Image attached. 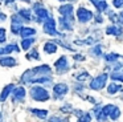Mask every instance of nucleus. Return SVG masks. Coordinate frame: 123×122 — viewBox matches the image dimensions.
<instances>
[{
	"mask_svg": "<svg viewBox=\"0 0 123 122\" xmlns=\"http://www.w3.org/2000/svg\"><path fill=\"white\" fill-rule=\"evenodd\" d=\"M31 95H32V98H35L36 101H40V102H44V101L49 100L48 90H45L44 88H40V86L32 88V90H31Z\"/></svg>",
	"mask_w": 123,
	"mask_h": 122,
	"instance_id": "f257e3e1",
	"label": "nucleus"
},
{
	"mask_svg": "<svg viewBox=\"0 0 123 122\" xmlns=\"http://www.w3.org/2000/svg\"><path fill=\"white\" fill-rule=\"evenodd\" d=\"M44 31H45V33L52 34V36H61L62 37V34L56 31V21L52 17H46V21L44 23Z\"/></svg>",
	"mask_w": 123,
	"mask_h": 122,
	"instance_id": "f03ea898",
	"label": "nucleus"
},
{
	"mask_svg": "<svg viewBox=\"0 0 123 122\" xmlns=\"http://www.w3.org/2000/svg\"><path fill=\"white\" fill-rule=\"evenodd\" d=\"M106 81H107V74L103 73V74H101V76L95 77V78L91 81L90 88H91V89H94V90H101L102 88L106 85Z\"/></svg>",
	"mask_w": 123,
	"mask_h": 122,
	"instance_id": "7ed1b4c3",
	"label": "nucleus"
},
{
	"mask_svg": "<svg viewBox=\"0 0 123 122\" xmlns=\"http://www.w3.org/2000/svg\"><path fill=\"white\" fill-rule=\"evenodd\" d=\"M102 111H103L105 115H106V117L109 115L111 119H117L118 117L120 115V110L115 105H106V106H103Z\"/></svg>",
	"mask_w": 123,
	"mask_h": 122,
	"instance_id": "20e7f679",
	"label": "nucleus"
},
{
	"mask_svg": "<svg viewBox=\"0 0 123 122\" xmlns=\"http://www.w3.org/2000/svg\"><path fill=\"white\" fill-rule=\"evenodd\" d=\"M77 17L81 23H86V21H89L93 17V13H91L90 11L85 9V8H80V9L77 11Z\"/></svg>",
	"mask_w": 123,
	"mask_h": 122,
	"instance_id": "39448f33",
	"label": "nucleus"
},
{
	"mask_svg": "<svg viewBox=\"0 0 123 122\" xmlns=\"http://www.w3.org/2000/svg\"><path fill=\"white\" fill-rule=\"evenodd\" d=\"M68 90H69V88H68V85H65V84H57V85H54V89H53L54 97L58 98V97H61V95L66 94Z\"/></svg>",
	"mask_w": 123,
	"mask_h": 122,
	"instance_id": "423d86ee",
	"label": "nucleus"
},
{
	"mask_svg": "<svg viewBox=\"0 0 123 122\" xmlns=\"http://www.w3.org/2000/svg\"><path fill=\"white\" fill-rule=\"evenodd\" d=\"M61 24H62V28H65V29H73V15L72 16H64V17H61Z\"/></svg>",
	"mask_w": 123,
	"mask_h": 122,
	"instance_id": "0eeeda50",
	"label": "nucleus"
},
{
	"mask_svg": "<svg viewBox=\"0 0 123 122\" xmlns=\"http://www.w3.org/2000/svg\"><path fill=\"white\" fill-rule=\"evenodd\" d=\"M54 66H56L58 70H68V60H66V57H60L58 60L54 62Z\"/></svg>",
	"mask_w": 123,
	"mask_h": 122,
	"instance_id": "6e6552de",
	"label": "nucleus"
},
{
	"mask_svg": "<svg viewBox=\"0 0 123 122\" xmlns=\"http://www.w3.org/2000/svg\"><path fill=\"white\" fill-rule=\"evenodd\" d=\"M0 65L1 66H13V65H16V60L13 57H1L0 58Z\"/></svg>",
	"mask_w": 123,
	"mask_h": 122,
	"instance_id": "1a4fd4ad",
	"label": "nucleus"
},
{
	"mask_svg": "<svg viewBox=\"0 0 123 122\" xmlns=\"http://www.w3.org/2000/svg\"><path fill=\"white\" fill-rule=\"evenodd\" d=\"M58 11H60V12H61L64 16H72V15H73V5H70V4L62 5V7H60Z\"/></svg>",
	"mask_w": 123,
	"mask_h": 122,
	"instance_id": "9d476101",
	"label": "nucleus"
},
{
	"mask_svg": "<svg viewBox=\"0 0 123 122\" xmlns=\"http://www.w3.org/2000/svg\"><path fill=\"white\" fill-rule=\"evenodd\" d=\"M13 85L12 84H9V85H7L6 88L3 89V92H1V94H0V101H6L7 100V97H8V94L11 93V90L13 89Z\"/></svg>",
	"mask_w": 123,
	"mask_h": 122,
	"instance_id": "9b49d317",
	"label": "nucleus"
},
{
	"mask_svg": "<svg viewBox=\"0 0 123 122\" xmlns=\"http://www.w3.org/2000/svg\"><path fill=\"white\" fill-rule=\"evenodd\" d=\"M90 1H91V3H94L95 8L99 11V12H102V11H106V8H107L106 1H102V0H90Z\"/></svg>",
	"mask_w": 123,
	"mask_h": 122,
	"instance_id": "f8f14e48",
	"label": "nucleus"
},
{
	"mask_svg": "<svg viewBox=\"0 0 123 122\" xmlns=\"http://www.w3.org/2000/svg\"><path fill=\"white\" fill-rule=\"evenodd\" d=\"M25 97V89L24 88H17L16 90H13V98L15 100H23Z\"/></svg>",
	"mask_w": 123,
	"mask_h": 122,
	"instance_id": "ddd939ff",
	"label": "nucleus"
},
{
	"mask_svg": "<svg viewBox=\"0 0 123 122\" xmlns=\"http://www.w3.org/2000/svg\"><path fill=\"white\" fill-rule=\"evenodd\" d=\"M20 33H21V36H23V39H25V37H29V36H32V34H35L36 33V31L33 28H21L20 29Z\"/></svg>",
	"mask_w": 123,
	"mask_h": 122,
	"instance_id": "4468645a",
	"label": "nucleus"
},
{
	"mask_svg": "<svg viewBox=\"0 0 123 122\" xmlns=\"http://www.w3.org/2000/svg\"><path fill=\"white\" fill-rule=\"evenodd\" d=\"M44 50H45L46 53H56L57 52V45L54 44V42H46V44L44 45Z\"/></svg>",
	"mask_w": 123,
	"mask_h": 122,
	"instance_id": "2eb2a0df",
	"label": "nucleus"
},
{
	"mask_svg": "<svg viewBox=\"0 0 123 122\" xmlns=\"http://www.w3.org/2000/svg\"><path fill=\"white\" fill-rule=\"evenodd\" d=\"M31 111L33 114H36L37 117H40V118H46L48 117V111L43 110V109H31Z\"/></svg>",
	"mask_w": 123,
	"mask_h": 122,
	"instance_id": "dca6fc26",
	"label": "nucleus"
},
{
	"mask_svg": "<svg viewBox=\"0 0 123 122\" xmlns=\"http://www.w3.org/2000/svg\"><path fill=\"white\" fill-rule=\"evenodd\" d=\"M122 90V86L120 85H117V84H110L109 88H107V92L110 93V94H115L117 92H120Z\"/></svg>",
	"mask_w": 123,
	"mask_h": 122,
	"instance_id": "f3484780",
	"label": "nucleus"
},
{
	"mask_svg": "<svg viewBox=\"0 0 123 122\" xmlns=\"http://www.w3.org/2000/svg\"><path fill=\"white\" fill-rule=\"evenodd\" d=\"M106 33L107 34H115V36H119L122 33V29L118 28V27H109L106 29Z\"/></svg>",
	"mask_w": 123,
	"mask_h": 122,
	"instance_id": "a211bd4d",
	"label": "nucleus"
},
{
	"mask_svg": "<svg viewBox=\"0 0 123 122\" xmlns=\"http://www.w3.org/2000/svg\"><path fill=\"white\" fill-rule=\"evenodd\" d=\"M36 16H38V19H46L48 17V12H46L45 8H36Z\"/></svg>",
	"mask_w": 123,
	"mask_h": 122,
	"instance_id": "6ab92c4d",
	"label": "nucleus"
},
{
	"mask_svg": "<svg viewBox=\"0 0 123 122\" xmlns=\"http://www.w3.org/2000/svg\"><path fill=\"white\" fill-rule=\"evenodd\" d=\"M33 42H35V39H27V37H25V39H23V41H21V47H23V49H29L31 48V45L33 44Z\"/></svg>",
	"mask_w": 123,
	"mask_h": 122,
	"instance_id": "aec40b11",
	"label": "nucleus"
},
{
	"mask_svg": "<svg viewBox=\"0 0 123 122\" xmlns=\"http://www.w3.org/2000/svg\"><path fill=\"white\" fill-rule=\"evenodd\" d=\"M95 115H97V119H98L99 122H105V119H106V115L103 114V111H102V109H95Z\"/></svg>",
	"mask_w": 123,
	"mask_h": 122,
	"instance_id": "412c9836",
	"label": "nucleus"
},
{
	"mask_svg": "<svg viewBox=\"0 0 123 122\" xmlns=\"http://www.w3.org/2000/svg\"><path fill=\"white\" fill-rule=\"evenodd\" d=\"M19 50V48H17V45H15V44H11V45H7L6 48H3L1 49V53H9V52H12V50Z\"/></svg>",
	"mask_w": 123,
	"mask_h": 122,
	"instance_id": "4be33fe9",
	"label": "nucleus"
},
{
	"mask_svg": "<svg viewBox=\"0 0 123 122\" xmlns=\"http://www.w3.org/2000/svg\"><path fill=\"white\" fill-rule=\"evenodd\" d=\"M27 58H28V60H33V58H35V60H40V56H38L37 50L33 49L31 53H28V54H27Z\"/></svg>",
	"mask_w": 123,
	"mask_h": 122,
	"instance_id": "5701e85b",
	"label": "nucleus"
},
{
	"mask_svg": "<svg viewBox=\"0 0 123 122\" xmlns=\"http://www.w3.org/2000/svg\"><path fill=\"white\" fill-rule=\"evenodd\" d=\"M20 15H21L23 19H25V21H29L31 20V11L21 9V11H20Z\"/></svg>",
	"mask_w": 123,
	"mask_h": 122,
	"instance_id": "b1692460",
	"label": "nucleus"
},
{
	"mask_svg": "<svg viewBox=\"0 0 123 122\" xmlns=\"http://www.w3.org/2000/svg\"><path fill=\"white\" fill-rule=\"evenodd\" d=\"M117 58H119V56H118L117 53H110V54H106V61H110V62L115 61Z\"/></svg>",
	"mask_w": 123,
	"mask_h": 122,
	"instance_id": "393cba45",
	"label": "nucleus"
},
{
	"mask_svg": "<svg viewBox=\"0 0 123 122\" xmlns=\"http://www.w3.org/2000/svg\"><path fill=\"white\" fill-rule=\"evenodd\" d=\"M111 78L112 80H117V81H122L123 82V73H118V72H115V73L111 74Z\"/></svg>",
	"mask_w": 123,
	"mask_h": 122,
	"instance_id": "a878e982",
	"label": "nucleus"
},
{
	"mask_svg": "<svg viewBox=\"0 0 123 122\" xmlns=\"http://www.w3.org/2000/svg\"><path fill=\"white\" fill-rule=\"evenodd\" d=\"M89 77H90V74L87 73V72H83V73H81V74H78L77 76V80L78 81H85V80H87Z\"/></svg>",
	"mask_w": 123,
	"mask_h": 122,
	"instance_id": "bb28decb",
	"label": "nucleus"
},
{
	"mask_svg": "<svg viewBox=\"0 0 123 122\" xmlns=\"http://www.w3.org/2000/svg\"><path fill=\"white\" fill-rule=\"evenodd\" d=\"M78 122H90V114L85 113V114H81Z\"/></svg>",
	"mask_w": 123,
	"mask_h": 122,
	"instance_id": "cd10ccee",
	"label": "nucleus"
},
{
	"mask_svg": "<svg viewBox=\"0 0 123 122\" xmlns=\"http://www.w3.org/2000/svg\"><path fill=\"white\" fill-rule=\"evenodd\" d=\"M21 24H16V23H12V32L13 33H20V29H21Z\"/></svg>",
	"mask_w": 123,
	"mask_h": 122,
	"instance_id": "c85d7f7f",
	"label": "nucleus"
},
{
	"mask_svg": "<svg viewBox=\"0 0 123 122\" xmlns=\"http://www.w3.org/2000/svg\"><path fill=\"white\" fill-rule=\"evenodd\" d=\"M49 122H68V119H62V118H58V117H52L49 119Z\"/></svg>",
	"mask_w": 123,
	"mask_h": 122,
	"instance_id": "c756f323",
	"label": "nucleus"
},
{
	"mask_svg": "<svg viewBox=\"0 0 123 122\" xmlns=\"http://www.w3.org/2000/svg\"><path fill=\"white\" fill-rule=\"evenodd\" d=\"M6 41V31L3 28H0V42Z\"/></svg>",
	"mask_w": 123,
	"mask_h": 122,
	"instance_id": "7c9ffc66",
	"label": "nucleus"
},
{
	"mask_svg": "<svg viewBox=\"0 0 123 122\" xmlns=\"http://www.w3.org/2000/svg\"><path fill=\"white\" fill-rule=\"evenodd\" d=\"M114 7H115V8L123 7V0H114Z\"/></svg>",
	"mask_w": 123,
	"mask_h": 122,
	"instance_id": "2f4dec72",
	"label": "nucleus"
},
{
	"mask_svg": "<svg viewBox=\"0 0 123 122\" xmlns=\"http://www.w3.org/2000/svg\"><path fill=\"white\" fill-rule=\"evenodd\" d=\"M93 53L95 56H99L102 53V47H95V48H94V50H93Z\"/></svg>",
	"mask_w": 123,
	"mask_h": 122,
	"instance_id": "473e14b6",
	"label": "nucleus"
},
{
	"mask_svg": "<svg viewBox=\"0 0 123 122\" xmlns=\"http://www.w3.org/2000/svg\"><path fill=\"white\" fill-rule=\"evenodd\" d=\"M74 60L75 61H83V60H85V57H83L82 54H75L74 56Z\"/></svg>",
	"mask_w": 123,
	"mask_h": 122,
	"instance_id": "72a5a7b5",
	"label": "nucleus"
},
{
	"mask_svg": "<svg viewBox=\"0 0 123 122\" xmlns=\"http://www.w3.org/2000/svg\"><path fill=\"white\" fill-rule=\"evenodd\" d=\"M0 20H6V15H4V13H0Z\"/></svg>",
	"mask_w": 123,
	"mask_h": 122,
	"instance_id": "f704fd0d",
	"label": "nucleus"
},
{
	"mask_svg": "<svg viewBox=\"0 0 123 122\" xmlns=\"http://www.w3.org/2000/svg\"><path fill=\"white\" fill-rule=\"evenodd\" d=\"M95 20L98 21V23H102V17H98V16H97V17H95Z\"/></svg>",
	"mask_w": 123,
	"mask_h": 122,
	"instance_id": "c9c22d12",
	"label": "nucleus"
},
{
	"mask_svg": "<svg viewBox=\"0 0 123 122\" xmlns=\"http://www.w3.org/2000/svg\"><path fill=\"white\" fill-rule=\"evenodd\" d=\"M120 16H122V17H123V12H122V13H120Z\"/></svg>",
	"mask_w": 123,
	"mask_h": 122,
	"instance_id": "e433bc0d",
	"label": "nucleus"
},
{
	"mask_svg": "<svg viewBox=\"0 0 123 122\" xmlns=\"http://www.w3.org/2000/svg\"><path fill=\"white\" fill-rule=\"evenodd\" d=\"M0 53H1V49H0Z\"/></svg>",
	"mask_w": 123,
	"mask_h": 122,
	"instance_id": "4c0bfd02",
	"label": "nucleus"
},
{
	"mask_svg": "<svg viewBox=\"0 0 123 122\" xmlns=\"http://www.w3.org/2000/svg\"><path fill=\"white\" fill-rule=\"evenodd\" d=\"M61 1H62V0H61Z\"/></svg>",
	"mask_w": 123,
	"mask_h": 122,
	"instance_id": "58836bf2",
	"label": "nucleus"
}]
</instances>
